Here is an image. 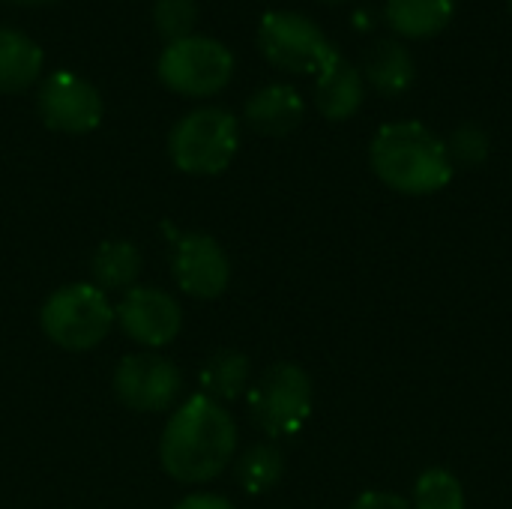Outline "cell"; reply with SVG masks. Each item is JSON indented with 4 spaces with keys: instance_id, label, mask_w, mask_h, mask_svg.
<instances>
[{
    "instance_id": "cell-19",
    "label": "cell",
    "mask_w": 512,
    "mask_h": 509,
    "mask_svg": "<svg viewBox=\"0 0 512 509\" xmlns=\"http://www.w3.org/2000/svg\"><path fill=\"white\" fill-rule=\"evenodd\" d=\"M282 474H285V459L282 450L273 444H255L237 462V480L249 495L270 492L282 480Z\"/></svg>"
},
{
    "instance_id": "cell-20",
    "label": "cell",
    "mask_w": 512,
    "mask_h": 509,
    "mask_svg": "<svg viewBox=\"0 0 512 509\" xmlns=\"http://www.w3.org/2000/svg\"><path fill=\"white\" fill-rule=\"evenodd\" d=\"M411 509H468V495L453 471L429 468L414 483Z\"/></svg>"
},
{
    "instance_id": "cell-12",
    "label": "cell",
    "mask_w": 512,
    "mask_h": 509,
    "mask_svg": "<svg viewBox=\"0 0 512 509\" xmlns=\"http://www.w3.org/2000/svg\"><path fill=\"white\" fill-rule=\"evenodd\" d=\"M246 123L258 132V135H270V138H282L288 132H294L303 123L306 114V102L300 96L297 87L291 84H264L261 90H255L246 99Z\"/></svg>"
},
{
    "instance_id": "cell-27",
    "label": "cell",
    "mask_w": 512,
    "mask_h": 509,
    "mask_svg": "<svg viewBox=\"0 0 512 509\" xmlns=\"http://www.w3.org/2000/svg\"><path fill=\"white\" fill-rule=\"evenodd\" d=\"M507 9H510V15H512V0H507Z\"/></svg>"
},
{
    "instance_id": "cell-5",
    "label": "cell",
    "mask_w": 512,
    "mask_h": 509,
    "mask_svg": "<svg viewBox=\"0 0 512 509\" xmlns=\"http://www.w3.org/2000/svg\"><path fill=\"white\" fill-rule=\"evenodd\" d=\"M258 48L276 69L315 78L339 57L330 36L312 18L291 9L264 12L258 24Z\"/></svg>"
},
{
    "instance_id": "cell-25",
    "label": "cell",
    "mask_w": 512,
    "mask_h": 509,
    "mask_svg": "<svg viewBox=\"0 0 512 509\" xmlns=\"http://www.w3.org/2000/svg\"><path fill=\"white\" fill-rule=\"evenodd\" d=\"M15 6H45V3H54V0H9Z\"/></svg>"
},
{
    "instance_id": "cell-16",
    "label": "cell",
    "mask_w": 512,
    "mask_h": 509,
    "mask_svg": "<svg viewBox=\"0 0 512 509\" xmlns=\"http://www.w3.org/2000/svg\"><path fill=\"white\" fill-rule=\"evenodd\" d=\"M42 48L15 27H0V93H21L42 75Z\"/></svg>"
},
{
    "instance_id": "cell-21",
    "label": "cell",
    "mask_w": 512,
    "mask_h": 509,
    "mask_svg": "<svg viewBox=\"0 0 512 509\" xmlns=\"http://www.w3.org/2000/svg\"><path fill=\"white\" fill-rule=\"evenodd\" d=\"M198 24V3L195 0H156L153 3V27L162 39L177 42L192 36Z\"/></svg>"
},
{
    "instance_id": "cell-13",
    "label": "cell",
    "mask_w": 512,
    "mask_h": 509,
    "mask_svg": "<svg viewBox=\"0 0 512 509\" xmlns=\"http://www.w3.org/2000/svg\"><path fill=\"white\" fill-rule=\"evenodd\" d=\"M366 78L342 54L315 78V108L327 120H348L363 108Z\"/></svg>"
},
{
    "instance_id": "cell-7",
    "label": "cell",
    "mask_w": 512,
    "mask_h": 509,
    "mask_svg": "<svg viewBox=\"0 0 512 509\" xmlns=\"http://www.w3.org/2000/svg\"><path fill=\"white\" fill-rule=\"evenodd\" d=\"M312 402V378L297 363H276L249 387V411L273 438L297 435L312 417Z\"/></svg>"
},
{
    "instance_id": "cell-9",
    "label": "cell",
    "mask_w": 512,
    "mask_h": 509,
    "mask_svg": "<svg viewBox=\"0 0 512 509\" xmlns=\"http://www.w3.org/2000/svg\"><path fill=\"white\" fill-rule=\"evenodd\" d=\"M168 228V225H165ZM174 234V255H171V270L174 282L180 291H186L195 300H216L225 294L231 282V261L225 249L216 243V237L192 231V234Z\"/></svg>"
},
{
    "instance_id": "cell-11",
    "label": "cell",
    "mask_w": 512,
    "mask_h": 509,
    "mask_svg": "<svg viewBox=\"0 0 512 509\" xmlns=\"http://www.w3.org/2000/svg\"><path fill=\"white\" fill-rule=\"evenodd\" d=\"M114 321L120 330L144 348H162L177 339L183 327V312L177 300L159 288H129L114 306Z\"/></svg>"
},
{
    "instance_id": "cell-6",
    "label": "cell",
    "mask_w": 512,
    "mask_h": 509,
    "mask_svg": "<svg viewBox=\"0 0 512 509\" xmlns=\"http://www.w3.org/2000/svg\"><path fill=\"white\" fill-rule=\"evenodd\" d=\"M156 75L180 96H213L234 78V54L219 39L192 33L162 48Z\"/></svg>"
},
{
    "instance_id": "cell-10",
    "label": "cell",
    "mask_w": 512,
    "mask_h": 509,
    "mask_svg": "<svg viewBox=\"0 0 512 509\" xmlns=\"http://www.w3.org/2000/svg\"><path fill=\"white\" fill-rule=\"evenodd\" d=\"M183 378L177 366L159 354H129L114 372V393L129 411L159 414L180 396Z\"/></svg>"
},
{
    "instance_id": "cell-8",
    "label": "cell",
    "mask_w": 512,
    "mask_h": 509,
    "mask_svg": "<svg viewBox=\"0 0 512 509\" xmlns=\"http://www.w3.org/2000/svg\"><path fill=\"white\" fill-rule=\"evenodd\" d=\"M36 111L54 132L84 135L102 123L99 90L75 72H51L36 93Z\"/></svg>"
},
{
    "instance_id": "cell-18",
    "label": "cell",
    "mask_w": 512,
    "mask_h": 509,
    "mask_svg": "<svg viewBox=\"0 0 512 509\" xmlns=\"http://www.w3.org/2000/svg\"><path fill=\"white\" fill-rule=\"evenodd\" d=\"M198 384H201L204 396L216 399L219 405L237 399L249 387V357L240 354V351H219V354H213L204 363V369L198 375Z\"/></svg>"
},
{
    "instance_id": "cell-15",
    "label": "cell",
    "mask_w": 512,
    "mask_h": 509,
    "mask_svg": "<svg viewBox=\"0 0 512 509\" xmlns=\"http://www.w3.org/2000/svg\"><path fill=\"white\" fill-rule=\"evenodd\" d=\"M456 15V0H387L384 18L402 39H432Z\"/></svg>"
},
{
    "instance_id": "cell-3",
    "label": "cell",
    "mask_w": 512,
    "mask_h": 509,
    "mask_svg": "<svg viewBox=\"0 0 512 509\" xmlns=\"http://www.w3.org/2000/svg\"><path fill=\"white\" fill-rule=\"evenodd\" d=\"M240 150V123L231 111L204 105L183 114L168 135V156L183 174H222Z\"/></svg>"
},
{
    "instance_id": "cell-23",
    "label": "cell",
    "mask_w": 512,
    "mask_h": 509,
    "mask_svg": "<svg viewBox=\"0 0 512 509\" xmlns=\"http://www.w3.org/2000/svg\"><path fill=\"white\" fill-rule=\"evenodd\" d=\"M351 509H411V501L393 492H363Z\"/></svg>"
},
{
    "instance_id": "cell-1",
    "label": "cell",
    "mask_w": 512,
    "mask_h": 509,
    "mask_svg": "<svg viewBox=\"0 0 512 509\" xmlns=\"http://www.w3.org/2000/svg\"><path fill=\"white\" fill-rule=\"evenodd\" d=\"M234 453V417L204 393L186 399L171 414L159 441V462L177 483H207L219 477Z\"/></svg>"
},
{
    "instance_id": "cell-14",
    "label": "cell",
    "mask_w": 512,
    "mask_h": 509,
    "mask_svg": "<svg viewBox=\"0 0 512 509\" xmlns=\"http://www.w3.org/2000/svg\"><path fill=\"white\" fill-rule=\"evenodd\" d=\"M363 78L369 87H375L384 96H402L417 81V63L414 54L399 39H381L375 42L363 57Z\"/></svg>"
},
{
    "instance_id": "cell-26",
    "label": "cell",
    "mask_w": 512,
    "mask_h": 509,
    "mask_svg": "<svg viewBox=\"0 0 512 509\" xmlns=\"http://www.w3.org/2000/svg\"><path fill=\"white\" fill-rule=\"evenodd\" d=\"M321 3H342V0H321Z\"/></svg>"
},
{
    "instance_id": "cell-22",
    "label": "cell",
    "mask_w": 512,
    "mask_h": 509,
    "mask_svg": "<svg viewBox=\"0 0 512 509\" xmlns=\"http://www.w3.org/2000/svg\"><path fill=\"white\" fill-rule=\"evenodd\" d=\"M447 153L453 159V165H468V168H477L489 159L492 153V141H489V132L477 123H462L450 141H447Z\"/></svg>"
},
{
    "instance_id": "cell-4",
    "label": "cell",
    "mask_w": 512,
    "mask_h": 509,
    "mask_svg": "<svg viewBox=\"0 0 512 509\" xmlns=\"http://www.w3.org/2000/svg\"><path fill=\"white\" fill-rule=\"evenodd\" d=\"M39 327L57 348L90 351L111 333L114 306L93 282H72L57 288L45 300L39 312Z\"/></svg>"
},
{
    "instance_id": "cell-2",
    "label": "cell",
    "mask_w": 512,
    "mask_h": 509,
    "mask_svg": "<svg viewBox=\"0 0 512 509\" xmlns=\"http://www.w3.org/2000/svg\"><path fill=\"white\" fill-rule=\"evenodd\" d=\"M369 162L387 189L411 198L441 192L456 171L447 144L417 120L384 123L369 144Z\"/></svg>"
},
{
    "instance_id": "cell-24",
    "label": "cell",
    "mask_w": 512,
    "mask_h": 509,
    "mask_svg": "<svg viewBox=\"0 0 512 509\" xmlns=\"http://www.w3.org/2000/svg\"><path fill=\"white\" fill-rule=\"evenodd\" d=\"M174 509H237L228 498H222V495H189V498H183L180 504Z\"/></svg>"
},
{
    "instance_id": "cell-17",
    "label": "cell",
    "mask_w": 512,
    "mask_h": 509,
    "mask_svg": "<svg viewBox=\"0 0 512 509\" xmlns=\"http://www.w3.org/2000/svg\"><path fill=\"white\" fill-rule=\"evenodd\" d=\"M90 273L102 291H129L141 273V252L129 240H105L90 261Z\"/></svg>"
}]
</instances>
